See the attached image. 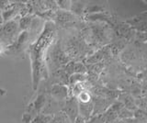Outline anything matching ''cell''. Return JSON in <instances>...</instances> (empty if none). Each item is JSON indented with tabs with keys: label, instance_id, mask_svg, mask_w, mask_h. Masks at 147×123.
<instances>
[{
	"label": "cell",
	"instance_id": "7c38bea8",
	"mask_svg": "<svg viewBox=\"0 0 147 123\" xmlns=\"http://www.w3.org/2000/svg\"><path fill=\"white\" fill-rule=\"evenodd\" d=\"M77 101L79 103H89L92 101L91 95L87 91H83V92L77 97Z\"/></svg>",
	"mask_w": 147,
	"mask_h": 123
},
{
	"label": "cell",
	"instance_id": "5b68a950",
	"mask_svg": "<svg viewBox=\"0 0 147 123\" xmlns=\"http://www.w3.org/2000/svg\"><path fill=\"white\" fill-rule=\"evenodd\" d=\"M78 106H79V116L83 117L86 120V118H90L94 114V103L91 101L89 103H79L78 102Z\"/></svg>",
	"mask_w": 147,
	"mask_h": 123
},
{
	"label": "cell",
	"instance_id": "9c48e42d",
	"mask_svg": "<svg viewBox=\"0 0 147 123\" xmlns=\"http://www.w3.org/2000/svg\"><path fill=\"white\" fill-rule=\"evenodd\" d=\"M85 80H86V76L84 74H75L70 75V77H69V83L74 85L81 84Z\"/></svg>",
	"mask_w": 147,
	"mask_h": 123
},
{
	"label": "cell",
	"instance_id": "3957f363",
	"mask_svg": "<svg viewBox=\"0 0 147 123\" xmlns=\"http://www.w3.org/2000/svg\"><path fill=\"white\" fill-rule=\"evenodd\" d=\"M51 95L53 99L58 100V101H63L68 98L69 95V89L66 85L62 84L53 85L51 88Z\"/></svg>",
	"mask_w": 147,
	"mask_h": 123
},
{
	"label": "cell",
	"instance_id": "4fadbf2b",
	"mask_svg": "<svg viewBox=\"0 0 147 123\" xmlns=\"http://www.w3.org/2000/svg\"><path fill=\"white\" fill-rule=\"evenodd\" d=\"M135 105L137 108H141V109H145L147 110V98H138L135 99Z\"/></svg>",
	"mask_w": 147,
	"mask_h": 123
},
{
	"label": "cell",
	"instance_id": "2e32d148",
	"mask_svg": "<svg viewBox=\"0 0 147 123\" xmlns=\"http://www.w3.org/2000/svg\"><path fill=\"white\" fill-rule=\"evenodd\" d=\"M86 120L83 117H81V116H78L77 118H76V120H75V123H86Z\"/></svg>",
	"mask_w": 147,
	"mask_h": 123
},
{
	"label": "cell",
	"instance_id": "9a60e30c",
	"mask_svg": "<svg viewBox=\"0 0 147 123\" xmlns=\"http://www.w3.org/2000/svg\"><path fill=\"white\" fill-rule=\"evenodd\" d=\"M58 4V7H60L62 8V9L63 10V11H66V9L67 10H70V7H71V2L70 1H58L57 2Z\"/></svg>",
	"mask_w": 147,
	"mask_h": 123
},
{
	"label": "cell",
	"instance_id": "277c9868",
	"mask_svg": "<svg viewBox=\"0 0 147 123\" xmlns=\"http://www.w3.org/2000/svg\"><path fill=\"white\" fill-rule=\"evenodd\" d=\"M86 72V68L81 63L70 62L65 66V73L70 75L75 74H85Z\"/></svg>",
	"mask_w": 147,
	"mask_h": 123
},
{
	"label": "cell",
	"instance_id": "e0dca14e",
	"mask_svg": "<svg viewBox=\"0 0 147 123\" xmlns=\"http://www.w3.org/2000/svg\"><path fill=\"white\" fill-rule=\"evenodd\" d=\"M114 123H126V121L124 120H121V118H118L114 121Z\"/></svg>",
	"mask_w": 147,
	"mask_h": 123
},
{
	"label": "cell",
	"instance_id": "6da1fadb",
	"mask_svg": "<svg viewBox=\"0 0 147 123\" xmlns=\"http://www.w3.org/2000/svg\"><path fill=\"white\" fill-rule=\"evenodd\" d=\"M20 30V23L16 20H7L1 28V42L2 45L10 46L14 45L18 40V32Z\"/></svg>",
	"mask_w": 147,
	"mask_h": 123
},
{
	"label": "cell",
	"instance_id": "ba28073f",
	"mask_svg": "<svg viewBox=\"0 0 147 123\" xmlns=\"http://www.w3.org/2000/svg\"><path fill=\"white\" fill-rule=\"evenodd\" d=\"M33 106L35 108V109L38 112H40L42 109H44L45 106H46V97L44 95H39L37 97L36 100L33 103Z\"/></svg>",
	"mask_w": 147,
	"mask_h": 123
},
{
	"label": "cell",
	"instance_id": "7a4b0ae2",
	"mask_svg": "<svg viewBox=\"0 0 147 123\" xmlns=\"http://www.w3.org/2000/svg\"><path fill=\"white\" fill-rule=\"evenodd\" d=\"M63 112L66 114L73 123H75V120H76V118L79 116V106H78V101L76 102V100H74V99L67 100L63 107Z\"/></svg>",
	"mask_w": 147,
	"mask_h": 123
},
{
	"label": "cell",
	"instance_id": "30bf717a",
	"mask_svg": "<svg viewBox=\"0 0 147 123\" xmlns=\"http://www.w3.org/2000/svg\"><path fill=\"white\" fill-rule=\"evenodd\" d=\"M70 122H72L71 120L64 112L57 113V115L53 118V120L52 121V123H70Z\"/></svg>",
	"mask_w": 147,
	"mask_h": 123
},
{
	"label": "cell",
	"instance_id": "8992f818",
	"mask_svg": "<svg viewBox=\"0 0 147 123\" xmlns=\"http://www.w3.org/2000/svg\"><path fill=\"white\" fill-rule=\"evenodd\" d=\"M53 120V117L52 115H48L45 113H39L37 115L31 123H52Z\"/></svg>",
	"mask_w": 147,
	"mask_h": 123
},
{
	"label": "cell",
	"instance_id": "5bb4252c",
	"mask_svg": "<svg viewBox=\"0 0 147 123\" xmlns=\"http://www.w3.org/2000/svg\"><path fill=\"white\" fill-rule=\"evenodd\" d=\"M31 19L30 17H22L20 21V29L21 30H25L30 25Z\"/></svg>",
	"mask_w": 147,
	"mask_h": 123
},
{
	"label": "cell",
	"instance_id": "8fae6325",
	"mask_svg": "<svg viewBox=\"0 0 147 123\" xmlns=\"http://www.w3.org/2000/svg\"><path fill=\"white\" fill-rule=\"evenodd\" d=\"M106 118L104 114H96L88 118L86 123H106Z\"/></svg>",
	"mask_w": 147,
	"mask_h": 123
},
{
	"label": "cell",
	"instance_id": "ac0fdd59",
	"mask_svg": "<svg viewBox=\"0 0 147 123\" xmlns=\"http://www.w3.org/2000/svg\"><path fill=\"white\" fill-rule=\"evenodd\" d=\"M106 123H114V122H111V121H108V120H107V121H106Z\"/></svg>",
	"mask_w": 147,
	"mask_h": 123
},
{
	"label": "cell",
	"instance_id": "52a82bcc",
	"mask_svg": "<svg viewBox=\"0 0 147 123\" xmlns=\"http://www.w3.org/2000/svg\"><path fill=\"white\" fill-rule=\"evenodd\" d=\"M134 118L138 123H147V110L137 108L134 111Z\"/></svg>",
	"mask_w": 147,
	"mask_h": 123
}]
</instances>
